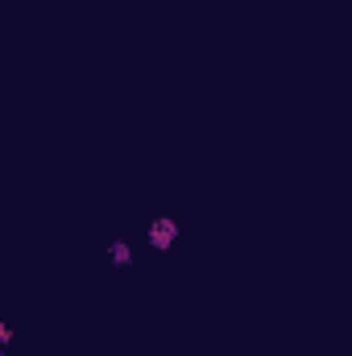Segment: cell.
Here are the masks:
<instances>
[{
  "label": "cell",
  "instance_id": "1",
  "mask_svg": "<svg viewBox=\"0 0 352 356\" xmlns=\"http://www.w3.org/2000/svg\"><path fill=\"white\" fill-rule=\"evenodd\" d=\"M178 241V220L175 216H158V220H150V245L154 249H170Z\"/></svg>",
  "mask_w": 352,
  "mask_h": 356
},
{
  "label": "cell",
  "instance_id": "2",
  "mask_svg": "<svg viewBox=\"0 0 352 356\" xmlns=\"http://www.w3.org/2000/svg\"><path fill=\"white\" fill-rule=\"evenodd\" d=\"M108 257H112V266H129L133 261V245L129 241H112L108 245Z\"/></svg>",
  "mask_w": 352,
  "mask_h": 356
}]
</instances>
